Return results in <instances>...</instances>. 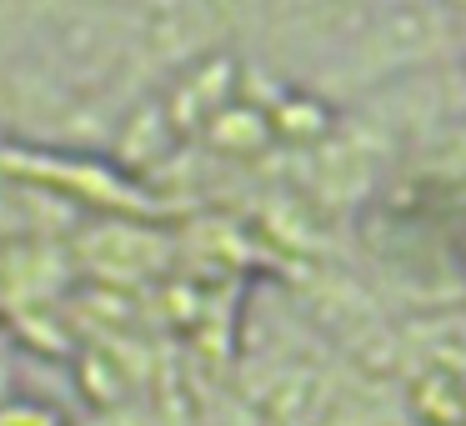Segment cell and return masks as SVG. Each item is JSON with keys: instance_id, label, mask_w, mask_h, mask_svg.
Listing matches in <instances>:
<instances>
[{"instance_id": "6da1fadb", "label": "cell", "mask_w": 466, "mask_h": 426, "mask_svg": "<svg viewBox=\"0 0 466 426\" xmlns=\"http://www.w3.org/2000/svg\"><path fill=\"white\" fill-rule=\"evenodd\" d=\"M211 131H216V141H221L226 151H256V146H266L271 126H266L256 111H246V106H226V111H216Z\"/></svg>"}, {"instance_id": "7a4b0ae2", "label": "cell", "mask_w": 466, "mask_h": 426, "mask_svg": "<svg viewBox=\"0 0 466 426\" xmlns=\"http://www.w3.org/2000/svg\"><path fill=\"white\" fill-rule=\"evenodd\" d=\"M0 426H66V416L46 401H25V396H5L0 401Z\"/></svg>"}]
</instances>
